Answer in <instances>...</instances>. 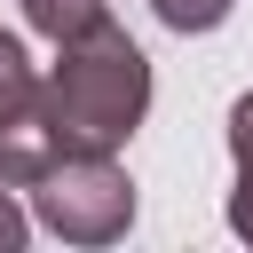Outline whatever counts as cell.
I'll use <instances>...</instances> for the list:
<instances>
[{
    "mask_svg": "<svg viewBox=\"0 0 253 253\" xmlns=\"http://www.w3.org/2000/svg\"><path fill=\"white\" fill-rule=\"evenodd\" d=\"M40 95H47L63 150H126L134 126L150 119V55L119 24H95V32L55 47Z\"/></svg>",
    "mask_w": 253,
    "mask_h": 253,
    "instance_id": "obj_1",
    "label": "cell"
},
{
    "mask_svg": "<svg viewBox=\"0 0 253 253\" xmlns=\"http://www.w3.org/2000/svg\"><path fill=\"white\" fill-rule=\"evenodd\" d=\"M32 213L63 245H119L134 229V182H126L119 150H63L32 182Z\"/></svg>",
    "mask_w": 253,
    "mask_h": 253,
    "instance_id": "obj_2",
    "label": "cell"
},
{
    "mask_svg": "<svg viewBox=\"0 0 253 253\" xmlns=\"http://www.w3.org/2000/svg\"><path fill=\"white\" fill-rule=\"evenodd\" d=\"M55 158H63V134H55V119H47V95L0 111V182H8V190H32Z\"/></svg>",
    "mask_w": 253,
    "mask_h": 253,
    "instance_id": "obj_3",
    "label": "cell"
},
{
    "mask_svg": "<svg viewBox=\"0 0 253 253\" xmlns=\"http://www.w3.org/2000/svg\"><path fill=\"white\" fill-rule=\"evenodd\" d=\"M229 229L253 245V87L229 103Z\"/></svg>",
    "mask_w": 253,
    "mask_h": 253,
    "instance_id": "obj_4",
    "label": "cell"
},
{
    "mask_svg": "<svg viewBox=\"0 0 253 253\" xmlns=\"http://www.w3.org/2000/svg\"><path fill=\"white\" fill-rule=\"evenodd\" d=\"M24 24L40 32V40H79V32H95V24H111V0H24Z\"/></svg>",
    "mask_w": 253,
    "mask_h": 253,
    "instance_id": "obj_5",
    "label": "cell"
},
{
    "mask_svg": "<svg viewBox=\"0 0 253 253\" xmlns=\"http://www.w3.org/2000/svg\"><path fill=\"white\" fill-rule=\"evenodd\" d=\"M229 8H237V0H150V16H158L166 32H182V40H190V32H221Z\"/></svg>",
    "mask_w": 253,
    "mask_h": 253,
    "instance_id": "obj_6",
    "label": "cell"
},
{
    "mask_svg": "<svg viewBox=\"0 0 253 253\" xmlns=\"http://www.w3.org/2000/svg\"><path fill=\"white\" fill-rule=\"evenodd\" d=\"M16 103H40V71H32L24 40L0 32V111H16Z\"/></svg>",
    "mask_w": 253,
    "mask_h": 253,
    "instance_id": "obj_7",
    "label": "cell"
},
{
    "mask_svg": "<svg viewBox=\"0 0 253 253\" xmlns=\"http://www.w3.org/2000/svg\"><path fill=\"white\" fill-rule=\"evenodd\" d=\"M32 229H40V213H24V206H16V190L0 182V253H24V245H32Z\"/></svg>",
    "mask_w": 253,
    "mask_h": 253,
    "instance_id": "obj_8",
    "label": "cell"
}]
</instances>
